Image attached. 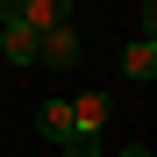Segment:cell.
Returning a JSON list of instances; mask_svg holds the SVG:
<instances>
[{"label":"cell","instance_id":"cell-4","mask_svg":"<svg viewBox=\"0 0 157 157\" xmlns=\"http://www.w3.org/2000/svg\"><path fill=\"white\" fill-rule=\"evenodd\" d=\"M36 64H50V71H71V64H78V29H71V21L43 36V50H36Z\"/></svg>","mask_w":157,"mask_h":157},{"label":"cell","instance_id":"cell-2","mask_svg":"<svg viewBox=\"0 0 157 157\" xmlns=\"http://www.w3.org/2000/svg\"><path fill=\"white\" fill-rule=\"evenodd\" d=\"M36 128L71 157V143H78V114H71V100H43V107H36Z\"/></svg>","mask_w":157,"mask_h":157},{"label":"cell","instance_id":"cell-3","mask_svg":"<svg viewBox=\"0 0 157 157\" xmlns=\"http://www.w3.org/2000/svg\"><path fill=\"white\" fill-rule=\"evenodd\" d=\"M64 21H71V7H64V0H21V29H29L36 43H43L50 29H64Z\"/></svg>","mask_w":157,"mask_h":157},{"label":"cell","instance_id":"cell-7","mask_svg":"<svg viewBox=\"0 0 157 157\" xmlns=\"http://www.w3.org/2000/svg\"><path fill=\"white\" fill-rule=\"evenodd\" d=\"M121 157H150V143H128V150H121Z\"/></svg>","mask_w":157,"mask_h":157},{"label":"cell","instance_id":"cell-6","mask_svg":"<svg viewBox=\"0 0 157 157\" xmlns=\"http://www.w3.org/2000/svg\"><path fill=\"white\" fill-rule=\"evenodd\" d=\"M136 21H143V43L157 50V0H143V14H136Z\"/></svg>","mask_w":157,"mask_h":157},{"label":"cell","instance_id":"cell-5","mask_svg":"<svg viewBox=\"0 0 157 157\" xmlns=\"http://www.w3.org/2000/svg\"><path fill=\"white\" fill-rule=\"evenodd\" d=\"M121 71H128V78H157V50H150V43L136 36V43L121 50Z\"/></svg>","mask_w":157,"mask_h":157},{"label":"cell","instance_id":"cell-1","mask_svg":"<svg viewBox=\"0 0 157 157\" xmlns=\"http://www.w3.org/2000/svg\"><path fill=\"white\" fill-rule=\"evenodd\" d=\"M71 114H78V143H71V157H100V136H107V93H78L71 100Z\"/></svg>","mask_w":157,"mask_h":157}]
</instances>
